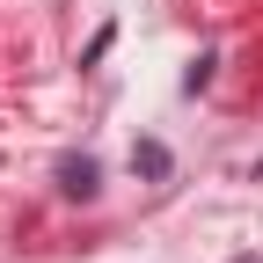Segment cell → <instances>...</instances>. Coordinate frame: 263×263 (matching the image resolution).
Wrapping results in <instances>:
<instances>
[{
  "label": "cell",
  "instance_id": "cell-1",
  "mask_svg": "<svg viewBox=\"0 0 263 263\" xmlns=\"http://www.w3.org/2000/svg\"><path fill=\"white\" fill-rule=\"evenodd\" d=\"M59 190L66 197H95V161L81 154V161H59Z\"/></svg>",
  "mask_w": 263,
  "mask_h": 263
},
{
  "label": "cell",
  "instance_id": "cell-2",
  "mask_svg": "<svg viewBox=\"0 0 263 263\" xmlns=\"http://www.w3.org/2000/svg\"><path fill=\"white\" fill-rule=\"evenodd\" d=\"M234 263H263V256H234Z\"/></svg>",
  "mask_w": 263,
  "mask_h": 263
}]
</instances>
